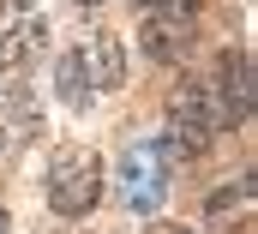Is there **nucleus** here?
Returning a JSON list of instances; mask_svg holds the SVG:
<instances>
[{
	"label": "nucleus",
	"mask_w": 258,
	"mask_h": 234,
	"mask_svg": "<svg viewBox=\"0 0 258 234\" xmlns=\"http://www.w3.org/2000/svg\"><path fill=\"white\" fill-rule=\"evenodd\" d=\"M222 132V108L210 96V84H180L168 96V138H162V156L174 162H198L210 150V138Z\"/></svg>",
	"instance_id": "obj_1"
},
{
	"label": "nucleus",
	"mask_w": 258,
	"mask_h": 234,
	"mask_svg": "<svg viewBox=\"0 0 258 234\" xmlns=\"http://www.w3.org/2000/svg\"><path fill=\"white\" fill-rule=\"evenodd\" d=\"M96 198H102V162H96V150L66 144L48 162V204H54V216H84Z\"/></svg>",
	"instance_id": "obj_2"
},
{
	"label": "nucleus",
	"mask_w": 258,
	"mask_h": 234,
	"mask_svg": "<svg viewBox=\"0 0 258 234\" xmlns=\"http://www.w3.org/2000/svg\"><path fill=\"white\" fill-rule=\"evenodd\" d=\"M168 174H174V162L162 156V144H126L114 162V192L126 210H156L168 198Z\"/></svg>",
	"instance_id": "obj_3"
},
{
	"label": "nucleus",
	"mask_w": 258,
	"mask_h": 234,
	"mask_svg": "<svg viewBox=\"0 0 258 234\" xmlns=\"http://www.w3.org/2000/svg\"><path fill=\"white\" fill-rule=\"evenodd\" d=\"M192 18H198V0H162L144 12V30H138V48L162 66L192 54Z\"/></svg>",
	"instance_id": "obj_4"
},
{
	"label": "nucleus",
	"mask_w": 258,
	"mask_h": 234,
	"mask_svg": "<svg viewBox=\"0 0 258 234\" xmlns=\"http://www.w3.org/2000/svg\"><path fill=\"white\" fill-rule=\"evenodd\" d=\"M42 42H48L42 12H36L30 0H6V6H0V66H6V72L30 66V60L42 54Z\"/></svg>",
	"instance_id": "obj_5"
},
{
	"label": "nucleus",
	"mask_w": 258,
	"mask_h": 234,
	"mask_svg": "<svg viewBox=\"0 0 258 234\" xmlns=\"http://www.w3.org/2000/svg\"><path fill=\"white\" fill-rule=\"evenodd\" d=\"M0 138L18 150V144H36L42 138V108H36V96L24 90V84H12V90H0Z\"/></svg>",
	"instance_id": "obj_6"
},
{
	"label": "nucleus",
	"mask_w": 258,
	"mask_h": 234,
	"mask_svg": "<svg viewBox=\"0 0 258 234\" xmlns=\"http://www.w3.org/2000/svg\"><path fill=\"white\" fill-rule=\"evenodd\" d=\"M78 60H84V72H90L96 90H114V84L126 78V48H120V36H108V30L84 36V42H78Z\"/></svg>",
	"instance_id": "obj_7"
},
{
	"label": "nucleus",
	"mask_w": 258,
	"mask_h": 234,
	"mask_svg": "<svg viewBox=\"0 0 258 234\" xmlns=\"http://www.w3.org/2000/svg\"><path fill=\"white\" fill-rule=\"evenodd\" d=\"M54 90H60L66 108H84V102L96 96V84H90V72H84L78 48H66V54H60V66H54Z\"/></svg>",
	"instance_id": "obj_8"
},
{
	"label": "nucleus",
	"mask_w": 258,
	"mask_h": 234,
	"mask_svg": "<svg viewBox=\"0 0 258 234\" xmlns=\"http://www.w3.org/2000/svg\"><path fill=\"white\" fill-rule=\"evenodd\" d=\"M132 6H138V12H150V6H162V0H132Z\"/></svg>",
	"instance_id": "obj_9"
},
{
	"label": "nucleus",
	"mask_w": 258,
	"mask_h": 234,
	"mask_svg": "<svg viewBox=\"0 0 258 234\" xmlns=\"http://www.w3.org/2000/svg\"><path fill=\"white\" fill-rule=\"evenodd\" d=\"M78 6H102V0H78Z\"/></svg>",
	"instance_id": "obj_10"
},
{
	"label": "nucleus",
	"mask_w": 258,
	"mask_h": 234,
	"mask_svg": "<svg viewBox=\"0 0 258 234\" xmlns=\"http://www.w3.org/2000/svg\"><path fill=\"white\" fill-rule=\"evenodd\" d=\"M0 234H6V210H0Z\"/></svg>",
	"instance_id": "obj_11"
}]
</instances>
